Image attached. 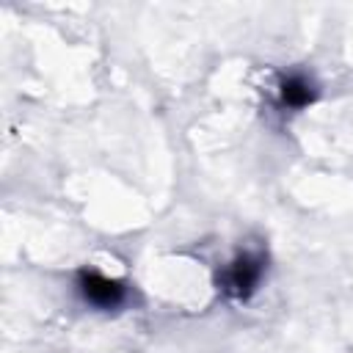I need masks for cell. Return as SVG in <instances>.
I'll return each instance as SVG.
<instances>
[{"label": "cell", "instance_id": "3957f363", "mask_svg": "<svg viewBox=\"0 0 353 353\" xmlns=\"http://www.w3.org/2000/svg\"><path fill=\"white\" fill-rule=\"evenodd\" d=\"M314 99H317V85H314L306 74H301V72L287 74V77L279 83V105H281V108L301 110V108L312 105Z\"/></svg>", "mask_w": 353, "mask_h": 353}, {"label": "cell", "instance_id": "6da1fadb", "mask_svg": "<svg viewBox=\"0 0 353 353\" xmlns=\"http://www.w3.org/2000/svg\"><path fill=\"white\" fill-rule=\"evenodd\" d=\"M265 268H268V256L262 251H243L229 265H223L218 270L215 284L226 298L248 301L256 292V287L265 276Z\"/></svg>", "mask_w": 353, "mask_h": 353}, {"label": "cell", "instance_id": "7a4b0ae2", "mask_svg": "<svg viewBox=\"0 0 353 353\" xmlns=\"http://www.w3.org/2000/svg\"><path fill=\"white\" fill-rule=\"evenodd\" d=\"M77 292L85 303H91L102 312L119 309L127 301V284L119 279H108L97 270H80L77 273Z\"/></svg>", "mask_w": 353, "mask_h": 353}]
</instances>
